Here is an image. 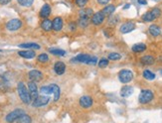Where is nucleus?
<instances>
[{
    "mask_svg": "<svg viewBox=\"0 0 162 123\" xmlns=\"http://www.w3.org/2000/svg\"><path fill=\"white\" fill-rule=\"evenodd\" d=\"M92 98L90 95H84L80 98V105L83 108H90L92 105Z\"/></svg>",
    "mask_w": 162,
    "mask_h": 123,
    "instance_id": "f8f14e48",
    "label": "nucleus"
},
{
    "mask_svg": "<svg viewBox=\"0 0 162 123\" xmlns=\"http://www.w3.org/2000/svg\"><path fill=\"white\" fill-rule=\"evenodd\" d=\"M133 93V87L130 85H124L120 90V95L121 97H128Z\"/></svg>",
    "mask_w": 162,
    "mask_h": 123,
    "instance_id": "a211bd4d",
    "label": "nucleus"
},
{
    "mask_svg": "<svg viewBox=\"0 0 162 123\" xmlns=\"http://www.w3.org/2000/svg\"><path fill=\"white\" fill-rule=\"evenodd\" d=\"M131 50L133 53H142L146 50V45L143 43H137L131 47Z\"/></svg>",
    "mask_w": 162,
    "mask_h": 123,
    "instance_id": "b1692460",
    "label": "nucleus"
},
{
    "mask_svg": "<svg viewBox=\"0 0 162 123\" xmlns=\"http://www.w3.org/2000/svg\"><path fill=\"white\" fill-rule=\"evenodd\" d=\"M22 27V21L18 18L11 19L6 23V29L8 31H17Z\"/></svg>",
    "mask_w": 162,
    "mask_h": 123,
    "instance_id": "423d86ee",
    "label": "nucleus"
},
{
    "mask_svg": "<svg viewBox=\"0 0 162 123\" xmlns=\"http://www.w3.org/2000/svg\"><path fill=\"white\" fill-rule=\"evenodd\" d=\"M40 92H41L42 95H50V93H52L51 86L50 85H48V86H42L41 89H40Z\"/></svg>",
    "mask_w": 162,
    "mask_h": 123,
    "instance_id": "72a5a7b5",
    "label": "nucleus"
},
{
    "mask_svg": "<svg viewBox=\"0 0 162 123\" xmlns=\"http://www.w3.org/2000/svg\"><path fill=\"white\" fill-rule=\"evenodd\" d=\"M51 11H52V9H51L50 5L44 4L41 8V10H40V17H41V18H44V19H47L51 14Z\"/></svg>",
    "mask_w": 162,
    "mask_h": 123,
    "instance_id": "2eb2a0df",
    "label": "nucleus"
},
{
    "mask_svg": "<svg viewBox=\"0 0 162 123\" xmlns=\"http://www.w3.org/2000/svg\"><path fill=\"white\" fill-rule=\"evenodd\" d=\"M91 20H86V19H81L79 18V25L82 28H86L89 26Z\"/></svg>",
    "mask_w": 162,
    "mask_h": 123,
    "instance_id": "f704fd0d",
    "label": "nucleus"
},
{
    "mask_svg": "<svg viewBox=\"0 0 162 123\" xmlns=\"http://www.w3.org/2000/svg\"><path fill=\"white\" fill-rule=\"evenodd\" d=\"M94 10L91 8H83L80 11V18L81 19H86V20H91V17L94 15Z\"/></svg>",
    "mask_w": 162,
    "mask_h": 123,
    "instance_id": "ddd939ff",
    "label": "nucleus"
},
{
    "mask_svg": "<svg viewBox=\"0 0 162 123\" xmlns=\"http://www.w3.org/2000/svg\"><path fill=\"white\" fill-rule=\"evenodd\" d=\"M50 86H51V90H52V93L54 95V100L58 101V100H59V98H60V95H61V90H60L59 85L53 84V85H51Z\"/></svg>",
    "mask_w": 162,
    "mask_h": 123,
    "instance_id": "4be33fe9",
    "label": "nucleus"
},
{
    "mask_svg": "<svg viewBox=\"0 0 162 123\" xmlns=\"http://www.w3.org/2000/svg\"><path fill=\"white\" fill-rule=\"evenodd\" d=\"M114 11H115V6H114V5L108 4V5H107V6L102 10V12L103 13V15H105V16H107L108 17V16H112Z\"/></svg>",
    "mask_w": 162,
    "mask_h": 123,
    "instance_id": "393cba45",
    "label": "nucleus"
},
{
    "mask_svg": "<svg viewBox=\"0 0 162 123\" xmlns=\"http://www.w3.org/2000/svg\"><path fill=\"white\" fill-rule=\"evenodd\" d=\"M76 27H77V25L75 24V23H71V24H70V28H71L72 31H74L75 29H76Z\"/></svg>",
    "mask_w": 162,
    "mask_h": 123,
    "instance_id": "a19ab883",
    "label": "nucleus"
},
{
    "mask_svg": "<svg viewBox=\"0 0 162 123\" xmlns=\"http://www.w3.org/2000/svg\"><path fill=\"white\" fill-rule=\"evenodd\" d=\"M97 62V57H91L89 65H96Z\"/></svg>",
    "mask_w": 162,
    "mask_h": 123,
    "instance_id": "4c0bfd02",
    "label": "nucleus"
},
{
    "mask_svg": "<svg viewBox=\"0 0 162 123\" xmlns=\"http://www.w3.org/2000/svg\"><path fill=\"white\" fill-rule=\"evenodd\" d=\"M152 1H154V2H159V1H161V0H152Z\"/></svg>",
    "mask_w": 162,
    "mask_h": 123,
    "instance_id": "37998d69",
    "label": "nucleus"
},
{
    "mask_svg": "<svg viewBox=\"0 0 162 123\" xmlns=\"http://www.w3.org/2000/svg\"><path fill=\"white\" fill-rule=\"evenodd\" d=\"M28 90L30 93L32 100H35V99L39 96V91H38V87L35 81H29L28 83Z\"/></svg>",
    "mask_w": 162,
    "mask_h": 123,
    "instance_id": "6e6552de",
    "label": "nucleus"
},
{
    "mask_svg": "<svg viewBox=\"0 0 162 123\" xmlns=\"http://www.w3.org/2000/svg\"><path fill=\"white\" fill-rule=\"evenodd\" d=\"M118 79L123 84H127L133 79V73L129 69H121L118 73Z\"/></svg>",
    "mask_w": 162,
    "mask_h": 123,
    "instance_id": "39448f33",
    "label": "nucleus"
},
{
    "mask_svg": "<svg viewBox=\"0 0 162 123\" xmlns=\"http://www.w3.org/2000/svg\"><path fill=\"white\" fill-rule=\"evenodd\" d=\"M121 59V55L118 53H111L108 54V60L111 61H118Z\"/></svg>",
    "mask_w": 162,
    "mask_h": 123,
    "instance_id": "7c9ffc66",
    "label": "nucleus"
},
{
    "mask_svg": "<svg viewBox=\"0 0 162 123\" xmlns=\"http://www.w3.org/2000/svg\"><path fill=\"white\" fill-rule=\"evenodd\" d=\"M105 18H106V16L103 15V13L102 12V11H97V12H96L94 15H92L91 22L94 25L99 26V25L102 24L103 21H105Z\"/></svg>",
    "mask_w": 162,
    "mask_h": 123,
    "instance_id": "1a4fd4ad",
    "label": "nucleus"
},
{
    "mask_svg": "<svg viewBox=\"0 0 162 123\" xmlns=\"http://www.w3.org/2000/svg\"><path fill=\"white\" fill-rule=\"evenodd\" d=\"M128 7H129V4H127V5H125V6H124L123 8H124V9H126V8H128Z\"/></svg>",
    "mask_w": 162,
    "mask_h": 123,
    "instance_id": "79ce46f5",
    "label": "nucleus"
},
{
    "mask_svg": "<svg viewBox=\"0 0 162 123\" xmlns=\"http://www.w3.org/2000/svg\"><path fill=\"white\" fill-rule=\"evenodd\" d=\"M91 59V56L86 55V54H80L77 57L72 59V62H77V63H83V64H90V61Z\"/></svg>",
    "mask_w": 162,
    "mask_h": 123,
    "instance_id": "4468645a",
    "label": "nucleus"
},
{
    "mask_svg": "<svg viewBox=\"0 0 162 123\" xmlns=\"http://www.w3.org/2000/svg\"><path fill=\"white\" fill-rule=\"evenodd\" d=\"M52 22H53V30L54 31L59 32L63 29L64 22H63V19L61 18V17H55L54 20Z\"/></svg>",
    "mask_w": 162,
    "mask_h": 123,
    "instance_id": "f3484780",
    "label": "nucleus"
},
{
    "mask_svg": "<svg viewBox=\"0 0 162 123\" xmlns=\"http://www.w3.org/2000/svg\"><path fill=\"white\" fill-rule=\"evenodd\" d=\"M0 52H1V50H0Z\"/></svg>",
    "mask_w": 162,
    "mask_h": 123,
    "instance_id": "a18cd8bd",
    "label": "nucleus"
},
{
    "mask_svg": "<svg viewBox=\"0 0 162 123\" xmlns=\"http://www.w3.org/2000/svg\"><path fill=\"white\" fill-rule=\"evenodd\" d=\"M16 122L17 123H31L32 122V119H31L30 116L25 113V114H23Z\"/></svg>",
    "mask_w": 162,
    "mask_h": 123,
    "instance_id": "cd10ccee",
    "label": "nucleus"
},
{
    "mask_svg": "<svg viewBox=\"0 0 162 123\" xmlns=\"http://www.w3.org/2000/svg\"><path fill=\"white\" fill-rule=\"evenodd\" d=\"M155 62V59L154 57L150 56V55H146V56H143L141 59H140V63L144 66H151L153 65Z\"/></svg>",
    "mask_w": 162,
    "mask_h": 123,
    "instance_id": "aec40b11",
    "label": "nucleus"
},
{
    "mask_svg": "<svg viewBox=\"0 0 162 123\" xmlns=\"http://www.w3.org/2000/svg\"><path fill=\"white\" fill-rule=\"evenodd\" d=\"M75 1H76L77 6H79L80 8H85L89 0H75Z\"/></svg>",
    "mask_w": 162,
    "mask_h": 123,
    "instance_id": "c9c22d12",
    "label": "nucleus"
},
{
    "mask_svg": "<svg viewBox=\"0 0 162 123\" xmlns=\"http://www.w3.org/2000/svg\"><path fill=\"white\" fill-rule=\"evenodd\" d=\"M23 114H25L24 110H22V109H15L13 111H11L10 113H8L6 115V118H5V119H6V121L8 123H14V122H16L17 120H18Z\"/></svg>",
    "mask_w": 162,
    "mask_h": 123,
    "instance_id": "20e7f679",
    "label": "nucleus"
},
{
    "mask_svg": "<svg viewBox=\"0 0 162 123\" xmlns=\"http://www.w3.org/2000/svg\"><path fill=\"white\" fill-rule=\"evenodd\" d=\"M49 52L51 54H53L55 56H65L66 55V52L62 50V49H56V48H52L49 50Z\"/></svg>",
    "mask_w": 162,
    "mask_h": 123,
    "instance_id": "c85d7f7f",
    "label": "nucleus"
},
{
    "mask_svg": "<svg viewBox=\"0 0 162 123\" xmlns=\"http://www.w3.org/2000/svg\"><path fill=\"white\" fill-rule=\"evenodd\" d=\"M18 3L21 5V6H24V7H30L31 5L33 4L34 0H17Z\"/></svg>",
    "mask_w": 162,
    "mask_h": 123,
    "instance_id": "c756f323",
    "label": "nucleus"
},
{
    "mask_svg": "<svg viewBox=\"0 0 162 123\" xmlns=\"http://www.w3.org/2000/svg\"><path fill=\"white\" fill-rule=\"evenodd\" d=\"M18 55L24 59H33L36 57V53L30 50H24V51L18 52Z\"/></svg>",
    "mask_w": 162,
    "mask_h": 123,
    "instance_id": "5701e85b",
    "label": "nucleus"
},
{
    "mask_svg": "<svg viewBox=\"0 0 162 123\" xmlns=\"http://www.w3.org/2000/svg\"><path fill=\"white\" fill-rule=\"evenodd\" d=\"M134 29H135V24L133 22H125L120 26L119 30L123 34H127V33H130L131 31H133Z\"/></svg>",
    "mask_w": 162,
    "mask_h": 123,
    "instance_id": "9b49d317",
    "label": "nucleus"
},
{
    "mask_svg": "<svg viewBox=\"0 0 162 123\" xmlns=\"http://www.w3.org/2000/svg\"><path fill=\"white\" fill-rule=\"evenodd\" d=\"M41 28H42V30H44L45 32H49L51 30H53V22L48 18L44 19L41 23Z\"/></svg>",
    "mask_w": 162,
    "mask_h": 123,
    "instance_id": "6ab92c4d",
    "label": "nucleus"
},
{
    "mask_svg": "<svg viewBox=\"0 0 162 123\" xmlns=\"http://www.w3.org/2000/svg\"><path fill=\"white\" fill-rule=\"evenodd\" d=\"M153 97L154 95L151 90H142L138 96V101L141 104H147L152 100Z\"/></svg>",
    "mask_w": 162,
    "mask_h": 123,
    "instance_id": "7ed1b4c3",
    "label": "nucleus"
},
{
    "mask_svg": "<svg viewBox=\"0 0 162 123\" xmlns=\"http://www.w3.org/2000/svg\"><path fill=\"white\" fill-rule=\"evenodd\" d=\"M37 60L39 63H42V64H45V63H47L49 62V57L47 54H41V55H39L38 58H37Z\"/></svg>",
    "mask_w": 162,
    "mask_h": 123,
    "instance_id": "2f4dec72",
    "label": "nucleus"
},
{
    "mask_svg": "<svg viewBox=\"0 0 162 123\" xmlns=\"http://www.w3.org/2000/svg\"><path fill=\"white\" fill-rule=\"evenodd\" d=\"M143 78L147 79V80H153L155 79V74L152 73L151 71H149V69H145V71H143Z\"/></svg>",
    "mask_w": 162,
    "mask_h": 123,
    "instance_id": "bb28decb",
    "label": "nucleus"
},
{
    "mask_svg": "<svg viewBox=\"0 0 162 123\" xmlns=\"http://www.w3.org/2000/svg\"><path fill=\"white\" fill-rule=\"evenodd\" d=\"M148 31L150 33L152 37H158L160 33H161V29L158 25H155V24H152L150 25L149 28H148Z\"/></svg>",
    "mask_w": 162,
    "mask_h": 123,
    "instance_id": "412c9836",
    "label": "nucleus"
},
{
    "mask_svg": "<svg viewBox=\"0 0 162 123\" xmlns=\"http://www.w3.org/2000/svg\"><path fill=\"white\" fill-rule=\"evenodd\" d=\"M137 2L139 3V4H141V5H146L147 4L146 0H137Z\"/></svg>",
    "mask_w": 162,
    "mask_h": 123,
    "instance_id": "ea45409f",
    "label": "nucleus"
},
{
    "mask_svg": "<svg viewBox=\"0 0 162 123\" xmlns=\"http://www.w3.org/2000/svg\"><path fill=\"white\" fill-rule=\"evenodd\" d=\"M97 1L101 5H108V3H109L111 0H97Z\"/></svg>",
    "mask_w": 162,
    "mask_h": 123,
    "instance_id": "e433bc0d",
    "label": "nucleus"
},
{
    "mask_svg": "<svg viewBox=\"0 0 162 123\" xmlns=\"http://www.w3.org/2000/svg\"><path fill=\"white\" fill-rule=\"evenodd\" d=\"M49 101H50L49 96L42 95V96H38L35 100H33L32 105H33V107H41V106L47 105L49 103Z\"/></svg>",
    "mask_w": 162,
    "mask_h": 123,
    "instance_id": "0eeeda50",
    "label": "nucleus"
},
{
    "mask_svg": "<svg viewBox=\"0 0 162 123\" xmlns=\"http://www.w3.org/2000/svg\"><path fill=\"white\" fill-rule=\"evenodd\" d=\"M28 77L31 81H35V83H37V81H40L43 79V74L40 71H38V69H32V71L28 73Z\"/></svg>",
    "mask_w": 162,
    "mask_h": 123,
    "instance_id": "9d476101",
    "label": "nucleus"
},
{
    "mask_svg": "<svg viewBox=\"0 0 162 123\" xmlns=\"http://www.w3.org/2000/svg\"><path fill=\"white\" fill-rule=\"evenodd\" d=\"M160 15H161V10L158 7H154L151 10L147 11L145 14H143L141 19L144 22H152L155 19H157L158 17H160Z\"/></svg>",
    "mask_w": 162,
    "mask_h": 123,
    "instance_id": "f03ea898",
    "label": "nucleus"
},
{
    "mask_svg": "<svg viewBox=\"0 0 162 123\" xmlns=\"http://www.w3.org/2000/svg\"><path fill=\"white\" fill-rule=\"evenodd\" d=\"M161 74H162V71H161Z\"/></svg>",
    "mask_w": 162,
    "mask_h": 123,
    "instance_id": "c03bdc74",
    "label": "nucleus"
},
{
    "mask_svg": "<svg viewBox=\"0 0 162 123\" xmlns=\"http://www.w3.org/2000/svg\"><path fill=\"white\" fill-rule=\"evenodd\" d=\"M17 91H18V95L23 103H25V104L31 103L32 98H31L30 93H29V90L26 87V85H24V83H22V81L18 83V85H17Z\"/></svg>",
    "mask_w": 162,
    "mask_h": 123,
    "instance_id": "f257e3e1",
    "label": "nucleus"
},
{
    "mask_svg": "<svg viewBox=\"0 0 162 123\" xmlns=\"http://www.w3.org/2000/svg\"><path fill=\"white\" fill-rule=\"evenodd\" d=\"M20 48H24V49H34V50H39L40 46L36 43H23L19 45Z\"/></svg>",
    "mask_w": 162,
    "mask_h": 123,
    "instance_id": "a878e982",
    "label": "nucleus"
},
{
    "mask_svg": "<svg viewBox=\"0 0 162 123\" xmlns=\"http://www.w3.org/2000/svg\"><path fill=\"white\" fill-rule=\"evenodd\" d=\"M10 1H11V0H0V4H1V5H6Z\"/></svg>",
    "mask_w": 162,
    "mask_h": 123,
    "instance_id": "58836bf2",
    "label": "nucleus"
},
{
    "mask_svg": "<svg viewBox=\"0 0 162 123\" xmlns=\"http://www.w3.org/2000/svg\"><path fill=\"white\" fill-rule=\"evenodd\" d=\"M108 66V59H106V58H102L100 60L99 62V67L101 69H105Z\"/></svg>",
    "mask_w": 162,
    "mask_h": 123,
    "instance_id": "473e14b6",
    "label": "nucleus"
},
{
    "mask_svg": "<svg viewBox=\"0 0 162 123\" xmlns=\"http://www.w3.org/2000/svg\"><path fill=\"white\" fill-rule=\"evenodd\" d=\"M54 71L58 75H61L66 72V65L63 62H57L54 65Z\"/></svg>",
    "mask_w": 162,
    "mask_h": 123,
    "instance_id": "dca6fc26",
    "label": "nucleus"
}]
</instances>
